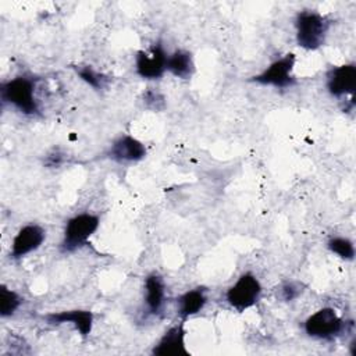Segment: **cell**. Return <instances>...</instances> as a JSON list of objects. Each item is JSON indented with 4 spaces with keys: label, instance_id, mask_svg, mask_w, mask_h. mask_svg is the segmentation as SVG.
Listing matches in <instances>:
<instances>
[{
    "label": "cell",
    "instance_id": "cell-10",
    "mask_svg": "<svg viewBox=\"0 0 356 356\" xmlns=\"http://www.w3.org/2000/svg\"><path fill=\"white\" fill-rule=\"evenodd\" d=\"M106 156L117 163H136L145 159L146 146L131 135H121L110 145Z\"/></svg>",
    "mask_w": 356,
    "mask_h": 356
},
{
    "label": "cell",
    "instance_id": "cell-12",
    "mask_svg": "<svg viewBox=\"0 0 356 356\" xmlns=\"http://www.w3.org/2000/svg\"><path fill=\"white\" fill-rule=\"evenodd\" d=\"M43 318L53 325L58 324H72L75 330L81 334V337L86 338L90 335L92 328H93V313L90 310H64V312H57V313H49L43 316Z\"/></svg>",
    "mask_w": 356,
    "mask_h": 356
},
{
    "label": "cell",
    "instance_id": "cell-11",
    "mask_svg": "<svg viewBox=\"0 0 356 356\" xmlns=\"http://www.w3.org/2000/svg\"><path fill=\"white\" fill-rule=\"evenodd\" d=\"M184 323L170 327L152 349L156 356H188L189 352L185 345Z\"/></svg>",
    "mask_w": 356,
    "mask_h": 356
},
{
    "label": "cell",
    "instance_id": "cell-19",
    "mask_svg": "<svg viewBox=\"0 0 356 356\" xmlns=\"http://www.w3.org/2000/svg\"><path fill=\"white\" fill-rule=\"evenodd\" d=\"M303 285L296 281H288L280 286V298L284 302H292L303 292Z\"/></svg>",
    "mask_w": 356,
    "mask_h": 356
},
{
    "label": "cell",
    "instance_id": "cell-14",
    "mask_svg": "<svg viewBox=\"0 0 356 356\" xmlns=\"http://www.w3.org/2000/svg\"><path fill=\"white\" fill-rule=\"evenodd\" d=\"M207 303V291L203 286H197L184 292L177 298V313L182 320L192 317L203 310Z\"/></svg>",
    "mask_w": 356,
    "mask_h": 356
},
{
    "label": "cell",
    "instance_id": "cell-6",
    "mask_svg": "<svg viewBox=\"0 0 356 356\" xmlns=\"http://www.w3.org/2000/svg\"><path fill=\"white\" fill-rule=\"evenodd\" d=\"M293 65H295V54L288 53L277 60H274L267 68H264L260 74L253 75L249 81L274 88H291L295 85L293 76Z\"/></svg>",
    "mask_w": 356,
    "mask_h": 356
},
{
    "label": "cell",
    "instance_id": "cell-13",
    "mask_svg": "<svg viewBox=\"0 0 356 356\" xmlns=\"http://www.w3.org/2000/svg\"><path fill=\"white\" fill-rule=\"evenodd\" d=\"M165 302V284L160 274L150 273L145 280V303L150 314H159Z\"/></svg>",
    "mask_w": 356,
    "mask_h": 356
},
{
    "label": "cell",
    "instance_id": "cell-3",
    "mask_svg": "<svg viewBox=\"0 0 356 356\" xmlns=\"http://www.w3.org/2000/svg\"><path fill=\"white\" fill-rule=\"evenodd\" d=\"M100 225V218L92 213H79L71 217L63 232V239L60 243V250L63 253H71L89 241V238L97 231Z\"/></svg>",
    "mask_w": 356,
    "mask_h": 356
},
{
    "label": "cell",
    "instance_id": "cell-20",
    "mask_svg": "<svg viewBox=\"0 0 356 356\" xmlns=\"http://www.w3.org/2000/svg\"><path fill=\"white\" fill-rule=\"evenodd\" d=\"M143 104L154 111H161L165 107V99L164 96L153 89H147L143 93Z\"/></svg>",
    "mask_w": 356,
    "mask_h": 356
},
{
    "label": "cell",
    "instance_id": "cell-5",
    "mask_svg": "<svg viewBox=\"0 0 356 356\" xmlns=\"http://www.w3.org/2000/svg\"><path fill=\"white\" fill-rule=\"evenodd\" d=\"M261 296V284L252 273H243L239 278L227 289L225 300L231 307L238 312L254 306Z\"/></svg>",
    "mask_w": 356,
    "mask_h": 356
},
{
    "label": "cell",
    "instance_id": "cell-15",
    "mask_svg": "<svg viewBox=\"0 0 356 356\" xmlns=\"http://www.w3.org/2000/svg\"><path fill=\"white\" fill-rule=\"evenodd\" d=\"M167 71L181 79H189L195 72L193 57L186 50H175L167 57Z\"/></svg>",
    "mask_w": 356,
    "mask_h": 356
},
{
    "label": "cell",
    "instance_id": "cell-16",
    "mask_svg": "<svg viewBox=\"0 0 356 356\" xmlns=\"http://www.w3.org/2000/svg\"><path fill=\"white\" fill-rule=\"evenodd\" d=\"M22 298L6 285L0 286V316L3 318L11 317L21 306Z\"/></svg>",
    "mask_w": 356,
    "mask_h": 356
},
{
    "label": "cell",
    "instance_id": "cell-8",
    "mask_svg": "<svg viewBox=\"0 0 356 356\" xmlns=\"http://www.w3.org/2000/svg\"><path fill=\"white\" fill-rule=\"evenodd\" d=\"M325 86L331 96L342 99L346 96H353L356 89V65L342 64L332 67L325 76Z\"/></svg>",
    "mask_w": 356,
    "mask_h": 356
},
{
    "label": "cell",
    "instance_id": "cell-2",
    "mask_svg": "<svg viewBox=\"0 0 356 356\" xmlns=\"http://www.w3.org/2000/svg\"><path fill=\"white\" fill-rule=\"evenodd\" d=\"M35 79L25 75L4 81L0 86L1 100L11 104L18 111L26 115H35L39 113V104L35 96Z\"/></svg>",
    "mask_w": 356,
    "mask_h": 356
},
{
    "label": "cell",
    "instance_id": "cell-18",
    "mask_svg": "<svg viewBox=\"0 0 356 356\" xmlns=\"http://www.w3.org/2000/svg\"><path fill=\"white\" fill-rule=\"evenodd\" d=\"M75 71L83 82H86L89 86L97 90L103 89L108 81V78L104 74L96 71L92 65H79L75 68Z\"/></svg>",
    "mask_w": 356,
    "mask_h": 356
},
{
    "label": "cell",
    "instance_id": "cell-9",
    "mask_svg": "<svg viewBox=\"0 0 356 356\" xmlns=\"http://www.w3.org/2000/svg\"><path fill=\"white\" fill-rule=\"evenodd\" d=\"M46 239V231L38 224H26L18 229L15 234L11 249L10 257L13 260H19L29 253L38 250Z\"/></svg>",
    "mask_w": 356,
    "mask_h": 356
},
{
    "label": "cell",
    "instance_id": "cell-4",
    "mask_svg": "<svg viewBox=\"0 0 356 356\" xmlns=\"http://www.w3.org/2000/svg\"><path fill=\"white\" fill-rule=\"evenodd\" d=\"M303 328L312 338L331 341L345 330V321L332 307H321L305 320Z\"/></svg>",
    "mask_w": 356,
    "mask_h": 356
},
{
    "label": "cell",
    "instance_id": "cell-17",
    "mask_svg": "<svg viewBox=\"0 0 356 356\" xmlns=\"http://www.w3.org/2000/svg\"><path fill=\"white\" fill-rule=\"evenodd\" d=\"M327 248L331 253L337 254L342 260H353L355 257V246L349 238L331 236L327 242Z\"/></svg>",
    "mask_w": 356,
    "mask_h": 356
},
{
    "label": "cell",
    "instance_id": "cell-1",
    "mask_svg": "<svg viewBox=\"0 0 356 356\" xmlns=\"http://www.w3.org/2000/svg\"><path fill=\"white\" fill-rule=\"evenodd\" d=\"M330 22L328 19L312 10L299 11L295 17L296 43L305 50H317L325 43Z\"/></svg>",
    "mask_w": 356,
    "mask_h": 356
},
{
    "label": "cell",
    "instance_id": "cell-7",
    "mask_svg": "<svg viewBox=\"0 0 356 356\" xmlns=\"http://www.w3.org/2000/svg\"><path fill=\"white\" fill-rule=\"evenodd\" d=\"M167 57L161 42L147 50H139L135 57V71L143 79H160L167 71Z\"/></svg>",
    "mask_w": 356,
    "mask_h": 356
}]
</instances>
